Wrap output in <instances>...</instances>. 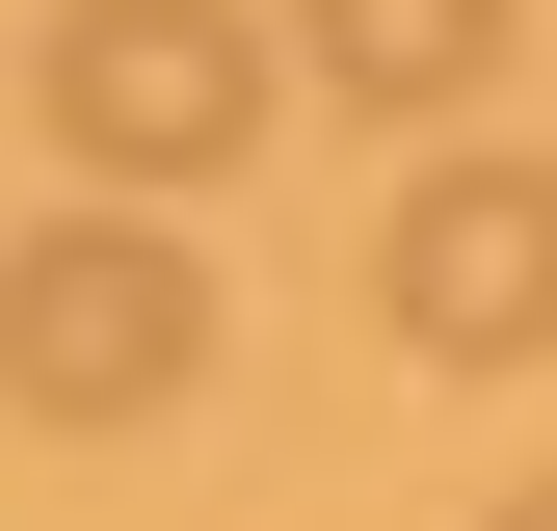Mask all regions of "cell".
Instances as JSON below:
<instances>
[{"label": "cell", "mask_w": 557, "mask_h": 531, "mask_svg": "<svg viewBox=\"0 0 557 531\" xmlns=\"http://www.w3.org/2000/svg\"><path fill=\"white\" fill-rule=\"evenodd\" d=\"M186 372H213V266H186L160 213L0 239V398H27V425H160Z\"/></svg>", "instance_id": "2"}, {"label": "cell", "mask_w": 557, "mask_h": 531, "mask_svg": "<svg viewBox=\"0 0 557 531\" xmlns=\"http://www.w3.org/2000/svg\"><path fill=\"white\" fill-rule=\"evenodd\" d=\"M27 133L81 186H213V160H265V27L239 0H53L27 27Z\"/></svg>", "instance_id": "1"}, {"label": "cell", "mask_w": 557, "mask_h": 531, "mask_svg": "<svg viewBox=\"0 0 557 531\" xmlns=\"http://www.w3.org/2000/svg\"><path fill=\"white\" fill-rule=\"evenodd\" d=\"M372 319H398L425 372H531V346H557V160L451 133V160L398 186V239H372Z\"/></svg>", "instance_id": "3"}, {"label": "cell", "mask_w": 557, "mask_h": 531, "mask_svg": "<svg viewBox=\"0 0 557 531\" xmlns=\"http://www.w3.org/2000/svg\"><path fill=\"white\" fill-rule=\"evenodd\" d=\"M293 53L345 107H505V0H293Z\"/></svg>", "instance_id": "4"}]
</instances>
